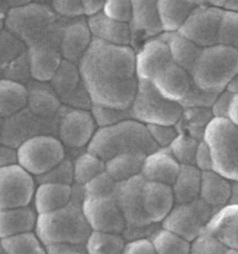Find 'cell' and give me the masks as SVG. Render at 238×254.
I'll use <instances>...</instances> for the list:
<instances>
[{
	"label": "cell",
	"mask_w": 238,
	"mask_h": 254,
	"mask_svg": "<svg viewBox=\"0 0 238 254\" xmlns=\"http://www.w3.org/2000/svg\"><path fill=\"white\" fill-rule=\"evenodd\" d=\"M79 72L93 105L118 110L131 108L139 79L136 53L130 46L95 38L81 58Z\"/></svg>",
	"instance_id": "obj_1"
},
{
	"label": "cell",
	"mask_w": 238,
	"mask_h": 254,
	"mask_svg": "<svg viewBox=\"0 0 238 254\" xmlns=\"http://www.w3.org/2000/svg\"><path fill=\"white\" fill-rule=\"evenodd\" d=\"M159 149L149 133L146 125L126 120L109 127H100L88 146V152L104 162L126 153L148 156Z\"/></svg>",
	"instance_id": "obj_2"
},
{
	"label": "cell",
	"mask_w": 238,
	"mask_h": 254,
	"mask_svg": "<svg viewBox=\"0 0 238 254\" xmlns=\"http://www.w3.org/2000/svg\"><path fill=\"white\" fill-rule=\"evenodd\" d=\"M36 234L45 248L55 244H86L91 234L82 210V203L71 201L66 207L38 215Z\"/></svg>",
	"instance_id": "obj_3"
},
{
	"label": "cell",
	"mask_w": 238,
	"mask_h": 254,
	"mask_svg": "<svg viewBox=\"0 0 238 254\" xmlns=\"http://www.w3.org/2000/svg\"><path fill=\"white\" fill-rule=\"evenodd\" d=\"M238 75V50L216 44L202 49L191 75L195 86L206 92L220 94Z\"/></svg>",
	"instance_id": "obj_4"
},
{
	"label": "cell",
	"mask_w": 238,
	"mask_h": 254,
	"mask_svg": "<svg viewBox=\"0 0 238 254\" xmlns=\"http://www.w3.org/2000/svg\"><path fill=\"white\" fill-rule=\"evenodd\" d=\"M202 141L209 150L212 171L236 182L238 175V127L228 119L213 118L205 128Z\"/></svg>",
	"instance_id": "obj_5"
},
{
	"label": "cell",
	"mask_w": 238,
	"mask_h": 254,
	"mask_svg": "<svg viewBox=\"0 0 238 254\" xmlns=\"http://www.w3.org/2000/svg\"><path fill=\"white\" fill-rule=\"evenodd\" d=\"M183 108L178 103L164 98L149 81L139 80L138 91L131 105L134 120L144 125L176 126Z\"/></svg>",
	"instance_id": "obj_6"
},
{
	"label": "cell",
	"mask_w": 238,
	"mask_h": 254,
	"mask_svg": "<svg viewBox=\"0 0 238 254\" xmlns=\"http://www.w3.org/2000/svg\"><path fill=\"white\" fill-rule=\"evenodd\" d=\"M18 164L32 176L39 177L51 172L64 160V146L59 139L40 135L22 142L17 149Z\"/></svg>",
	"instance_id": "obj_7"
},
{
	"label": "cell",
	"mask_w": 238,
	"mask_h": 254,
	"mask_svg": "<svg viewBox=\"0 0 238 254\" xmlns=\"http://www.w3.org/2000/svg\"><path fill=\"white\" fill-rule=\"evenodd\" d=\"M216 212L200 198L191 203L176 204L161 226L192 243L207 228Z\"/></svg>",
	"instance_id": "obj_8"
},
{
	"label": "cell",
	"mask_w": 238,
	"mask_h": 254,
	"mask_svg": "<svg viewBox=\"0 0 238 254\" xmlns=\"http://www.w3.org/2000/svg\"><path fill=\"white\" fill-rule=\"evenodd\" d=\"M36 189L34 176L20 165L0 168V209L28 207Z\"/></svg>",
	"instance_id": "obj_9"
},
{
	"label": "cell",
	"mask_w": 238,
	"mask_h": 254,
	"mask_svg": "<svg viewBox=\"0 0 238 254\" xmlns=\"http://www.w3.org/2000/svg\"><path fill=\"white\" fill-rule=\"evenodd\" d=\"M222 15V9L200 1L178 33L202 49L216 45Z\"/></svg>",
	"instance_id": "obj_10"
},
{
	"label": "cell",
	"mask_w": 238,
	"mask_h": 254,
	"mask_svg": "<svg viewBox=\"0 0 238 254\" xmlns=\"http://www.w3.org/2000/svg\"><path fill=\"white\" fill-rule=\"evenodd\" d=\"M82 210L92 231L122 235L126 230V219L115 195L84 196Z\"/></svg>",
	"instance_id": "obj_11"
},
{
	"label": "cell",
	"mask_w": 238,
	"mask_h": 254,
	"mask_svg": "<svg viewBox=\"0 0 238 254\" xmlns=\"http://www.w3.org/2000/svg\"><path fill=\"white\" fill-rule=\"evenodd\" d=\"M144 183L145 179L141 174L131 179L118 183L115 197L128 226L142 227L153 224L143 208L142 189Z\"/></svg>",
	"instance_id": "obj_12"
},
{
	"label": "cell",
	"mask_w": 238,
	"mask_h": 254,
	"mask_svg": "<svg viewBox=\"0 0 238 254\" xmlns=\"http://www.w3.org/2000/svg\"><path fill=\"white\" fill-rule=\"evenodd\" d=\"M96 132V122L91 113L74 109L62 118L60 124V141L63 145L79 148L89 144Z\"/></svg>",
	"instance_id": "obj_13"
},
{
	"label": "cell",
	"mask_w": 238,
	"mask_h": 254,
	"mask_svg": "<svg viewBox=\"0 0 238 254\" xmlns=\"http://www.w3.org/2000/svg\"><path fill=\"white\" fill-rule=\"evenodd\" d=\"M172 61L170 48L161 36L151 38L136 53V75L139 80L151 82Z\"/></svg>",
	"instance_id": "obj_14"
},
{
	"label": "cell",
	"mask_w": 238,
	"mask_h": 254,
	"mask_svg": "<svg viewBox=\"0 0 238 254\" xmlns=\"http://www.w3.org/2000/svg\"><path fill=\"white\" fill-rule=\"evenodd\" d=\"M151 83L164 98L178 104L183 101L194 85L191 74L174 61L161 70Z\"/></svg>",
	"instance_id": "obj_15"
},
{
	"label": "cell",
	"mask_w": 238,
	"mask_h": 254,
	"mask_svg": "<svg viewBox=\"0 0 238 254\" xmlns=\"http://www.w3.org/2000/svg\"><path fill=\"white\" fill-rule=\"evenodd\" d=\"M143 208L152 224H162L176 205L172 188L145 181L142 189Z\"/></svg>",
	"instance_id": "obj_16"
},
{
	"label": "cell",
	"mask_w": 238,
	"mask_h": 254,
	"mask_svg": "<svg viewBox=\"0 0 238 254\" xmlns=\"http://www.w3.org/2000/svg\"><path fill=\"white\" fill-rule=\"evenodd\" d=\"M180 170V164L169 148H159L145 157L141 175L148 182L172 187Z\"/></svg>",
	"instance_id": "obj_17"
},
{
	"label": "cell",
	"mask_w": 238,
	"mask_h": 254,
	"mask_svg": "<svg viewBox=\"0 0 238 254\" xmlns=\"http://www.w3.org/2000/svg\"><path fill=\"white\" fill-rule=\"evenodd\" d=\"M229 250L238 251V204L218 210L206 228Z\"/></svg>",
	"instance_id": "obj_18"
},
{
	"label": "cell",
	"mask_w": 238,
	"mask_h": 254,
	"mask_svg": "<svg viewBox=\"0 0 238 254\" xmlns=\"http://www.w3.org/2000/svg\"><path fill=\"white\" fill-rule=\"evenodd\" d=\"M132 35L138 33L145 39L157 38L163 34L157 9V1H132Z\"/></svg>",
	"instance_id": "obj_19"
},
{
	"label": "cell",
	"mask_w": 238,
	"mask_h": 254,
	"mask_svg": "<svg viewBox=\"0 0 238 254\" xmlns=\"http://www.w3.org/2000/svg\"><path fill=\"white\" fill-rule=\"evenodd\" d=\"M72 187L63 184L43 183L36 189L35 209L38 215L59 210L72 201Z\"/></svg>",
	"instance_id": "obj_20"
},
{
	"label": "cell",
	"mask_w": 238,
	"mask_h": 254,
	"mask_svg": "<svg viewBox=\"0 0 238 254\" xmlns=\"http://www.w3.org/2000/svg\"><path fill=\"white\" fill-rule=\"evenodd\" d=\"M233 194V182L213 171L202 172L200 199L215 210L229 205Z\"/></svg>",
	"instance_id": "obj_21"
},
{
	"label": "cell",
	"mask_w": 238,
	"mask_h": 254,
	"mask_svg": "<svg viewBox=\"0 0 238 254\" xmlns=\"http://www.w3.org/2000/svg\"><path fill=\"white\" fill-rule=\"evenodd\" d=\"M37 218L36 209L29 206L0 209V239L36 231Z\"/></svg>",
	"instance_id": "obj_22"
},
{
	"label": "cell",
	"mask_w": 238,
	"mask_h": 254,
	"mask_svg": "<svg viewBox=\"0 0 238 254\" xmlns=\"http://www.w3.org/2000/svg\"><path fill=\"white\" fill-rule=\"evenodd\" d=\"M89 29L96 39L110 44L129 46L131 42L130 25L111 20L104 12L89 18Z\"/></svg>",
	"instance_id": "obj_23"
},
{
	"label": "cell",
	"mask_w": 238,
	"mask_h": 254,
	"mask_svg": "<svg viewBox=\"0 0 238 254\" xmlns=\"http://www.w3.org/2000/svg\"><path fill=\"white\" fill-rule=\"evenodd\" d=\"M200 1H157L163 33H178Z\"/></svg>",
	"instance_id": "obj_24"
},
{
	"label": "cell",
	"mask_w": 238,
	"mask_h": 254,
	"mask_svg": "<svg viewBox=\"0 0 238 254\" xmlns=\"http://www.w3.org/2000/svg\"><path fill=\"white\" fill-rule=\"evenodd\" d=\"M202 172L193 165H181L175 183L171 187L175 203L186 204L200 198Z\"/></svg>",
	"instance_id": "obj_25"
},
{
	"label": "cell",
	"mask_w": 238,
	"mask_h": 254,
	"mask_svg": "<svg viewBox=\"0 0 238 254\" xmlns=\"http://www.w3.org/2000/svg\"><path fill=\"white\" fill-rule=\"evenodd\" d=\"M161 38L170 48L172 60L191 74L202 48L187 40L178 33H163Z\"/></svg>",
	"instance_id": "obj_26"
},
{
	"label": "cell",
	"mask_w": 238,
	"mask_h": 254,
	"mask_svg": "<svg viewBox=\"0 0 238 254\" xmlns=\"http://www.w3.org/2000/svg\"><path fill=\"white\" fill-rule=\"evenodd\" d=\"M146 157L138 153L121 154L105 162V172L117 183L131 179L141 174Z\"/></svg>",
	"instance_id": "obj_27"
},
{
	"label": "cell",
	"mask_w": 238,
	"mask_h": 254,
	"mask_svg": "<svg viewBox=\"0 0 238 254\" xmlns=\"http://www.w3.org/2000/svg\"><path fill=\"white\" fill-rule=\"evenodd\" d=\"M59 54L49 48H37L31 54L30 70L34 78L39 81L52 80L60 65Z\"/></svg>",
	"instance_id": "obj_28"
},
{
	"label": "cell",
	"mask_w": 238,
	"mask_h": 254,
	"mask_svg": "<svg viewBox=\"0 0 238 254\" xmlns=\"http://www.w3.org/2000/svg\"><path fill=\"white\" fill-rule=\"evenodd\" d=\"M27 90L20 83L0 80V116L7 117L21 111L27 104Z\"/></svg>",
	"instance_id": "obj_29"
},
{
	"label": "cell",
	"mask_w": 238,
	"mask_h": 254,
	"mask_svg": "<svg viewBox=\"0 0 238 254\" xmlns=\"http://www.w3.org/2000/svg\"><path fill=\"white\" fill-rule=\"evenodd\" d=\"M89 27L82 23H75L67 29L61 41V53L67 61L75 60L83 57V55L89 49Z\"/></svg>",
	"instance_id": "obj_30"
},
{
	"label": "cell",
	"mask_w": 238,
	"mask_h": 254,
	"mask_svg": "<svg viewBox=\"0 0 238 254\" xmlns=\"http://www.w3.org/2000/svg\"><path fill=\"white\" fill-rule=\"evenodd\" d=\"M126 244L120 234L92 231L86 248L89 254H123Z\"/></svg>",
	"instance_id": "obj_31"
},
{
	"label": "cell",
	"mask_w": 238,
	"mask_h": 254,
	"mask_svg": "<svg viewBox=\"0 0 238 254\" xmlns=\"http://www.w3.org/2000/svg\"><path fill=\"white\" fill-rule=\"evenodd\" d=\"M212 119H213V116L211 114L210 108L183 109L181 119L178 123L179 125L182 124L183 127H178L180 128L178 132L190 135L194 139L202 141L205 128ZM176 127L178 128V127Z\"/></svg>",
	"instance_id": "obj_32"
},
{
	"label": "cell",
	"mask_w": 238,
	"mask_h": 254,
	"mask_svg": "<svg viewBox=\"0 0 238 254\" xmlns=\"http://www.w3.org/2000/svg\"><path fill=\"white\" fill-rule=\"evenodd\" d=\"M156 254H191V242L162 226L150 238Z\"/></svg>",
	"instance_id": "obj_33"
},
{
	"label": "cell",
	"mask_w": 238,
	"mask_h": 254,
	"mask_svg": "<svg viewBox=\"0 0 238 254\" xmlns=\"http://www.w3.org/2000/svg\"><path fill=\"white\" fill-rule=\"evenodd\" d=\"M1 244L7 254H47L46 248L36 232L2 239Z\"/></svg>",
	"instance_id": "obj_34"
},
{
	"label": "cell",
	"mask_w": 238,
	"mask_h": 254,
	"mask_svg": "<svg viewBox=\"0 0 238 254\" xmlns=\"http://www.w3.org/2000/svg\"><path fill=\"white\" fill-rule=\"evenodd\" d=\"M105 172V162L100 157L87 152L77 157L74 164V180L86 186L90 181Z\"/></svg>",
	"instance_id": "obj_35"
},
{
	"label": "cell",
	"mask_w": 238,
	"mask_h": 254,
	"mask_svg": "<svg viewBox=\"0 0 238 254\" xmlns=\"http://www.w3.org/2000/svg\"><path fill=\"white\" fill-rule=\"evenodd\" d=\"M199 142L200 141L194 139L190 135L178 132L177 138L171 143L169 149L180 166L181 165L194 166L195 153H196Z\"/></svg>",
	"instance_id": "obj_36"
},
{
	"label": "cell",
	"mask_w": 238,
	"mask_h": 254,
	"mask_svg": "<svg viewBox=\"0 0 238 254\" xmlns=\"http://www.w3.org/2000/svg\"><path fill=\"white\" fill-rule=\"evenodd\" d=\"M217 44L238 50V12L223 11Z\"/></svg>",
	"instance_id": "obj_37"
},
{
	"label": "cell",
	"mask_w": 238,
	"mask_h": 254,
	"mask_svg": "<svg viewBox=\"0 0 238 254\" xmlns=\"http://www.w3.org/2000/svg\"><path fill=\"white\" fill-rule=\"evenodd\" d=\"M53 86L58 92L64 94L72 92L79 80V72L69 61L60 63L59 69L52 78Z\"/></svg>",
	"instance_id": "obj_38"
},
{
	"label": "cell",
	"mask_w": 238,
	"mask_h": 254,
	"mask_svg": "<svg viewBox=\"0 0 238 254\" xmlns=\"http://www.w3.org/2000/svg\"><path fill=\"white\" fill-rule=\"evenodd\" d=\"M228 251L229 249L207 229L191 243V253L193 254H226Z\"/></svg>",
	"instance_id": "obj_39"
},
{
	"label": "cell",
	"mask_w": 238,
	"mask_h": 254,
	"mask_svg": "<svg viewBox=\"0 0 238 254\" xmlns=\"http://www.w3.org/2000/svg\"><path fill=\"white\" fill-rule=\"evenodd\" d=\"M117 186L118 183L107 172H103L85 186V196L100 197L115 195Z\"/></svg>",
	"instance_id": "obj_40"
},
{
	"label": "cell",
	"mask_w": 238,
	"mask_h": 254,
	"mask_svg": "<svg viewBox=\"0 0 238 254\" xmlns=\"http://www.w3.org/2000/svg\"><path fill=\"white\" fill-rule=\"evenodd\" d=\"M92 116L95 120L97 125L101 126V127H109L112 125L118 124L119 122H122L124 120H128V118L131 116V108L126 110H118V109H112L106 108L103 106L93 105L92 108Z\"/></svg>",
	"instance_id": "obj_41"
},
{
	"label": "cell",
	"mask_w": 238,
	"mask_h": 254,
	"mask_svg": "<svg viewBox=\"0 0 238 254\" xmlns=\"http://www.w3.org/2000/svg\"><path fill=\"white\" fill-rule=\"evenodd\" d=\"M104 15L119 23H130L132 19V1L109 0L105 1Z\"/></svg>",
	"instance_id": "obj_42"
},
{
	"label": "cell",
	"mask_w": 238,
	"mask_h": 254,
	"mask_svg": "<svg viewBox=\"0 0 238 254\" xmlns=\"http://www.w3.org/2000/svg\"><path fill=\"white\" fill-rule=\"evenodd\" d=\"M41 183H54V184H63L71 186L74 180V166L69 161H62L51 172L46 173L42 176L37 177Z\"/></svg>",
	"instance_id": "obj_43"
},
{
	"label": "cell",
	"mask_w": 238,
	"mask_h": 254,
	"mask_svg": "<svg viewBox=\"0 0 238 254\" xmlns=\"http://www.w3.org/2000/svg\"><path fill=\"white\" fill-rule=\"evenodd\" d=\"M218 94L206 92L198 89L195 84L183 101L179 104L183 109L187 108H211Z\"/></svg>",
	"instance_id": "obj_44"
},
{
	"label": "cell",
	"mask_w": 238,
	"mask_h": 254,
	"mask_svg": "<svg viewBox=\"0 0 238 254\" xmlns=\"http://www.w3.org/2000/svg\"><path fill=\"white\" fill-rule=\"evenodd\" d=\"M146 127L158 148H169L178 135L176 126L146 125Z\"/></svg>",
	"instance_id": "obj_45"
},
{
	"label": "cell",
	"mask_w": 238,
	"mask_h": 254,
	"mask_svg": "<svg viewBox=\"0 0 238 254\" xmlns=\"http://www.w3.org/2000/svg\"><path fill=\"white\" fill-rule=\"evenodd\" d=\"M233 96L234 95L231 94L230 92H228L227 90H224L220 94H218L213 105L210 108L213 118H224V119L228 118V111H229Z\"/></svg>",
	"instance_id": "obj_46"
},
{
	"label": "cell",
	"mask_w": 238,
	"mask_h": 254,
	"mask_svg": "<svg viewBox=\"0 0 238 254\" xmlns=\"http://www.w3.org/2000/svg\"><path fill=\"white\" fill-rule=\"evenodd\" d=\"M52 7L61 15L76 17L84 14L82 1H53Z\"/></svg>",
	"instance_id": "obj_47"
},
{
	"label": "cell",
	"mask_w": 238,
	"mask_h": 254,
	"mask_svg": "<svg viewBox=\"0 0 238 254\" xmlns=\"http://www.w3.org/2000/svg\"><path fill=\"white\" fill-rule=\"evenodd\" d=\"M194 166L201 172L212 171V160L210 157V153L208 146L203 141H200L198 143L194 158Z\"/></svg>",
	"instance_id": "obj_48"
},
{
	"label": "cell",
	"mask_w": 238,
	"mask_h": 254,
	"mask_svg": "<svg viewBox=\"0 0 238 254\" xmlns=\"http://www.w3.org/2000/svg\"><path fill=\"white\" fill-rule=\"evenodd\" d=\"M123 254H156V253L151 240L142 239L127 242Z\"/></svg>",
	"instance_id": "obj_49"
},
{
	"label": "cell",
	"mask_w": 238,
	"mask_h": 254,
	"mask_svg": "<svg viewBox=\"0 0 238 254\" xmlns=\"http://www.w3.org/2000/svg\"><path fill=\"white\" fill-rule=\"evenodd\" d=\"M47 254H89L86 244H55L46 247Z\"/></svg>",
	"instance_id": "obj_50"
},
{
	"label": "cell",
	"mask_w": 238,
	"mask_h": 254,
	"mask_svg": "<svg viewBox=\"0 0 238 254\" xmlns=\"http://www.w3.org/2000/svg\"><path fill=\"white\" fill-rule=\"evenodd\" d=\"M16 164H18L17 150L7 146H0V168Z\"/></svg>",
	"instance_id": "obj_51"
},
{
	"label": "cell",
	"mask_w": 238,
	"mask_h": 254,
	"mask_svg": "<svg viewBox=\"0 0 238 254\" xmlns=\"http://www.w3.org/2000/svg\"><path fill=\"white\" fill-rule=\"evenodd\" d=\"M104 4H105V1H100V0L82 1L83 13L84 15L88 16L89 18L98 15L104 11Z\"/></svg>",
	"instance_id": "obj_52"
},
{
	"label": "cell",
	"mask_w": 238,
	"mask_h": 254,
	"mask_svg": "<svg viewBox=\"0 0 238 254\" xmlns=\"http://www.w3.org/2000/svg\"><path fill=\"white\" fill-rule=\"evenodd\" d=\"M208 3L227 12H238V0H214Z\"/></svg>",
	"instance_id": "obj_53"
},
{
	"label": "cell",
	"mask_w": 238,
	"mask_h": 254,
	"mask_svg": "<svg viewBox=\"0 0 238 254\" xmlns=\"http://www.w3.org/2000/svg\"><path fill=\"white\" fill-rule=\"evenodd\" d=\"M227 119L238 127V94L234 95L232 98Z\"/></svg>",
	"instance_id": "obj_54"
},
{
	"label": "cell",
	"mask_w": 238,
	"mask_h": 254,
	"mask_svg": "<svg viewBox=\"0 0 238 254\" xmlns=\"http://www.w3.org/2000/svg\"><path fill=\"white\" fill-rule=\"evenodd\" d=\"M225 90H227L228 92H230L231 94H233V95L238 94V75H236L231 80L230 83L228 84V86H227V88H226Z\"/></svg>",
	"instance_id": "obj_55"
},
{
	"label": "cell",
	"mask_w": 238,
	"mask_h": 254,
	"mask_svg": "<svg viewBox=\"0 0 238 254\" xmlns=\"http://www.w3.org/2000/svg\"><path fill=\"white\" fill-rule=\"evenodd\" d=\"M230 204H238V182H233V194Z\"/></svg>",
	"instance_id": "obj_56"
},
{
	"label": "cell",
	"mask_w": 238,
	"mask_h": 254,
	"mask_svg": "<svg viewBox=\"0 0 238 254\" xmlns=\"http://www.w3.org/2000/svg\"><path fill=\"white\" fill-rule=\"evenodd\" d=\"M226 254H238V251H233V250H229L228 253Z\"/></svg>",
	"instance_id": "obj_57"
},
{
	"label": "cell",
	"mask_w": 238,
	"mask_h": 254,
	"mask_svg": "<svg viewBox=\"0 0 238 254\" xmlns=\"http://www.w3.org/2000/svg\"><path fill=\"white\" fill-rule=\"evenodd\" d=\"M0 254H7L6 253H5V251H4L3 247H2V244L0 245Z\"/></svg>",
	"instance_id": "obj_58"
},
{
	"label": "cell",
	"mask_w": 238,
	"mask_h": 254,
	"mask_svg": "<svg viewBox=\"0 0 238 254\" xmlns=\"http://www.w3.org/2000/svg\"><path fill=\"white\" fill-rule=\"evenodd\" d=\"M236 182H238V179H237V181Z\"/></svg>",
	"instance_id": "obj_59"
},
{
	"label": "cell",
	"mask_w": 238,
	"mask_h": 254,
	"mask_svg": "<svg viewBox=\"0 0 238 254\" xmlns=\"http://www.w3.org/2000/svg\"><path fill=\"white\" fill-rule=\"evenodd\" d=\"M191 254H192V253H191Z\"/></svg>",
	"instance_id": "obj_60"
}]
</instances>
